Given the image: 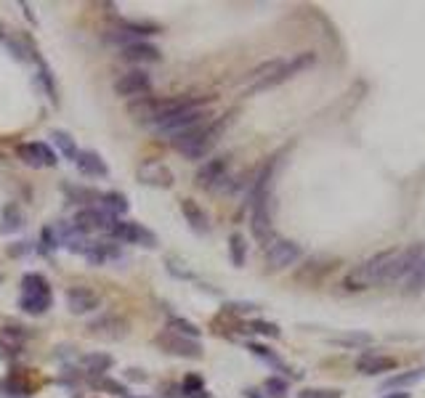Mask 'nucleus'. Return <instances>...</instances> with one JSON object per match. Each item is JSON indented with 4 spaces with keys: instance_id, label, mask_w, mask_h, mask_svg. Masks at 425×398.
Listing matches in <instances>:
<instances>
[{
    "instance_id": "1",
    "label": "nucleus",
    "mask_w": 425,
    "mask_h": 398,
    "mask_svg": "<svg viewBox=\"0 0 425 398\" xmlns=\"http://www.w3.org/2000/svg\"><path fill=\"white\" fill-rule=\"evenodd\" d=\"M272 173L274 167L266 165L263 173L258 176L253 192H250V229L253 236L260 244H272L274 242V226H272Z\"/></svg>"
},
{
    "instance_id": "2",
    "label": "nucleus",
    "mask_w": 425,
    "mask_h": 398,
    "mask_svg": "<svg viewBox=\"0 0 425 398\" xmlns=\"http://www.w3.org/2000/svg\"><path fill=\"white\" fill-rule=\"evenodd\" d=\"M228 122H231V115H224V117L212 119V122H202V125L192 128V131L178 133V135H173L170 141H173V147L178 149L183 157H189V160H202V157L210 154V149L221 141V135H224V131L228 128Z\"/></svg>"
},
{
    "instance_id": "3",
    "label": "nucleus",
    "mask_w": 425,
    "mask_h": 398,
    "mask_svg": "<svg viewBox=\"0 0 425 398\" xmlns=\"http://www.w3.org/2000/svg\"><path fill=\"white\" fill-rule=\"evenodd\" d=\"M314 61H317V53H314V51L295 53L292 59L282 61V67H279L272 77H266V80H260V83H256V85H250L247 93H260V90H269V88H274V85H282V83H288L290 77H295V74L306 72L308 67H314Z\"/></svg>"
},
{
    "instance_id": "4",
    "label": "nucleus",
    "mask_w": 425,
    "mask_h": 398,
    "mask_svg": "<svg viewBox=\"0 0 425 398\" xmlns=\"http://www.w3.org/2000/svg\"><path fill=\"white\" fill-rule=\"evenodd\" d=\"M425 263V244H410V247H399L394 258V271H391V284L394 281L412 279Z\"/></svg>"
},
{
    "instance_id": "5",
    "label": "nucleus",
    "mask_w": 425,
    "mask_h": 398,
    "mask_svg": "<svg viewBox=\"0 0 425 398\" xmlns=\"http://www.w3.org/2000/svg\"><path fill=\"white\" fill-rule=\"evenodd\" d=\"M208 117H210V112L205 106H194V109H183L178 115H170V117L160 119L154 125V131L165 133V135H178V133L192 131V128H197L202 122H208Z\"/></svg>"
},
{
    "instance_id": "6",
    "label": "nucleus",
    "mask_w": 425,
    "mask_h": 398,
    "mask_svg": "<svg viewBox=\"0 0 425 398\" xmlns=\"http://www.w3.org/2000/svg\"><path fill=\"white\" fill-rule=\"evenodd\" d=\"M88 335L96 340H104V342H117V340L128 338V319H122L120 313H99L88 324Z\"/></svg>"
},
{
    "instance_id": "7",
    "label": "nucleus",
    "mask_w": 425,
    "mask_h": 398,
    "mask_svg": "<svg viewBox=\"0 0 425 398\" xmlns=\"http://www.w3.org/2000/svg\"><path fill=\"white\" fill-rule=\"evenodd\" d=\"M303 258V247L292 239H274L272 244L266 247V263L272 271H282L290 268L292 263H298Z\"/></svg>"
},
{
    "instance_id": "8",
    "label": "nucleus",
    "mask_w": 425,
    "mask_h": 398,
    "mask_svg": "<svg viewBox=\"0 0 425 398\" xmlns=\"http://www.w3.org/2000/svg\"><path fill=\"white\" fill-rule=\"evenodd\" d=\"M154 342L170 356H178V358H192V361H197L202 358V345H199V340H189V338H181V335H176V332H170V329H162Z\"/></svg>"
},
{
    "instance_id": "9",
    "label": "nucleus",
    "mask_w": 425,
    "mask_h": 398,
    "mask_svg": "<svg viewBox=\"0 0 425 398\" xmlns=\"http://www.w3.org/2000/svg\"><path fill=\"white\" fill-rule=\"evenodd\" d=\"M109 236L117 239V242H125V244H141V247H149V250L157 247V236L147 226H141V223L115 221L112 229H109Z\"/></svg>"
},
{
    "instance_id": "10",
    "label": "nucleus",
    "mask_w": 425,
    "mask_h": 398,
    "mask_svg": "<svg viewBox=\"0 0 425 398\" xmlns=\"http://www.w3.org/2000/svg\"><path fill=\"white\" fill-rule=\"evenodd\" d=\"M152 90V74L147 72V69H131V72L120 74L117 80H115V93L120 96V99H141V96H147Z\"/></svg>"
},
{
    "instance_id": "11",
    "label": "nucleus",
    "mask_w": 425,
    "mask_h": 398,
    "mask_svg": "<svg viewBox=\"0 0 425 398\" xmlns=\"http://www.w3.org/2000/svg\"><path fill=\"white\" fill-rule=\"evenodd\" d=\"M16 157L27 167H56L59 157L56 151L43 144V141H30V144H19L16 147Z\"/></svg>"
},
{
    "instance_id": "12",
    "label": "nucleus",
    "mask_w": 425,
    "mask_h": 398,
    "mask_svg": "<svg viewBox=\"0 0 425 398\" xmlns=\"http://www.w3.org/2000/svg\"><path fill=\"white\" fill-rule=\"evenodd\" d=\"M136 176L141 183L154 186V189H170V186L176 183L173 170H170L165 163H160V160H147V163H141L136 170Z\"/></svg>"
},
{
    "instance_id": "13",
    "label": "nucleus",
    "mask_w": 425,
    "mask_h": 398,
    "mask_svg": "<svg viewBox=\"0 0 425 398\" xmlns=\"http://www.w3.org/2000/svg\"><path fill=\"white\" fill-rule=\"evenodd\" d=\"M117 221V218H112L109 213H104L101 207H85V210H80L75 215V226L80 234H88V231H101V234H109V229H112V223Z\"/></svg>"
},
{
    "instance_id": "14",
    "label": "nucleus",
    "mask_w": 425,
    "mask_h": 398,
    "mask_svg": "<svg viewBox=\"0 0 425 398\" xmlns=\"http://www.w3.org/2000/svg\"><path fill=\"white\" fill-rule=\"evenodd\" d=\"M99 306H101V297L96 295L91 287L77 284V287H69V290H67V308H69V313L83 316V313L99 310Z\"/></svg>"
},
{
    "instance_id": "15",
    "label": "nucleus",
    "mask_w": 425,
    "mask_h": 398,
    "mask_svg": "<svg viewBox=\"0 0 425 398\" xmlns=\"http://www.w3.org/2000/svg\"><path fill=\"white\" fill-rule=\"evenodd\" d=\"M226 170H228L226 157H215V160H208L199 167L194 181H197L199 189H215L221 181H226Z\"/></svg>"
},
{
    "instance_id": "16",
    "label": "nucleus",
    "mask_w": 425,
    "mask_h": 398,
    "mask_svg": "<svg viewBox=\"0 0 425 398\" xmlns=\"http://www.w3.org/2000/svg\"><path fill=\"white\" fill-rule=\"evenodd\" d=\"M80 255H83L91 265H104L106 260H120L122 258L120 250H117L112 242H88V239L83 242Z\"/></svg>"
},
{
    "instance_id": "17",
    "label": "nucleus",
    "mask_w": 425,
    "mask_h": 398,
    "mask_svg": "<svg viewBox=\"0 0 425 398\" xmlns=\"http://www.w3.org/2000/svg\"><path fill=\"white\" fill-rule=\"evenodd\" d=\"M120 56L125 61H133V64H152V61H160L162 53L160 48L147 40H138V43H131V45H122Z\"/></svg>"
},
{
    "instance_id": "18",
    "label": "nucleus",
    "mask_w": 425,
    "mask_h": 398,
    "mask_svg": "<svg viewBox=\"0 0 425 398\" xmlns=\"http://www.w3.org/2000/svg\"><path fill=\"white\" fill-rule=\"evenodd\" d=\"M356 369H359L362 374H383V372L396 369V358L375 354V351H365V354L356 358Z\"/></svg>"
},
{
    "instance_id": "19",
    "label": "nucleus",
    "mask_w": 425,
    "mask_h": 398,
    "mask_svg": "<svg viewBox=\"0 0 425 398\" xmlns=\"http://www.w3.org/2000/svg\"><path fill=\"white\" fill-rule=\"evenodd\" d=\"M77 170L83 173V176L88 178H106L109 176V167H106L104 157L99 154V151H91V149H85V151H80L77 154Z\"/></svg>"
},
{
    "instance_id": "20",
    "label": "nucleus",
    "mask_w": 425,
    "mask_h": 398,
    "mask_svg": "<svg viewBox=\"0 0 425 398\" xmlns=\"http://www.w3.org/2000/svg\"><path fill=\"white\" fill-rule=\"evenodd\" d=\"M181 215L186 218L189 229H192L194 234H208V229H210V218H208L205 207L199 205V202H194V199H183Z\"/></svg>"
},
{
    "instance_id": "21",
    "label": "nucleus",
    "mask_w": 425,
    "mask_h": 398,
    "mask_svg": "<svg viewBox=\"0 0 425 398\" xmlns=\"http://www.w3.org/2000/svg\"><path fill=\"white\" fill-rule=\"evenodd\" d=\"M53 303V295L51 292H22L19 297V308L24 313H32V316H43Z\"/></svg>"
},
{
    "instance_id": "22",
    "label": "nucleus",
    "mask_w": 425,
    "mask_h": 398,
    "mask_svg": "<svg viewBox=\"0 0 425 398\" xmlns=\"http://www.w3.org/2000/svg\"><path fill=\"white\" fill-rule=\"evenodd\" d=\"M24 223H27V218H24V210L16 205V202H11V205H6L3 210H0V231H3V234L22 231V229H24Z\"/></svg>"
},
{
    "instance_id": "23",
    "label": "nucleus",
    "mask_w": 425,
    "mask_h": 398,
    "mask_svg": "<svg viewBox=\"0 0 425 398\" xmlns=\"http://www.w3.org/2000/svg\"><path fill=\"white\" fill-rule=\"evenodd\" d=\"M99 205H101V210L109 213L112 218H120V215H125V213L131 210L128 197H125L122 192H104L101 197H99Z\"/></svg>"
},
{
    "instance_id": "24",
    "label": "nucleus",
    "mask_w": 425,
    "mask_h": 398,
    "mask_svg": "<svg viewBox=\"0 0 425 398\" xmlns=\"http://www.w3.org/2000/svg\"><path fill=\"white\" fill-rule=\"evenodd\" d=\"M27 338H30V332L19 324L3 326V329H0V345L8 348V351H14V354L16 351H22V345L27 342Z\"/></svg>"
},
{
    "instance_id": "25",
    "label": "nucleus",
    "mask_w": 425,
    "mask_h": 398,
    "mask_svg": "<svg viewBox=\"0 0 425 398\" xmlns=\"http://www.w3.org/2000/svg\"><path fill=\"white\" fill-rule=\"evenodd\" d=\"M51 141H53V147L59 149V154L64 160H69V163H75L77 154H80V149H77L75 138L69 135L67 131H51Z\"/></svg>"
},
{
    "instance_id": "26",
    "label": "nucleus",
    "mask_w": 425,
    "mask_h": 398,
    "mask_svg": "<svg viewBox=\"0 0 425 398\" xmlns=\"http://www.w3.org/2000/svg\"><path fill=\"white\" fill-rule=\"evenodd\" d=\"M247 351H250L253 356H258L260 361H266L269 367L279 369V372H292V369H290L288 364L279 358V356L274 354L272 348H266V345H260V342H247ZM292 374H295V372H292Z\"/></svg>"
},
{
    "instance_id": "27",
    "label": "nucleus",
    "mask_w": 425,
    "mask_h": 398,
    "mask_svg": "<svg viewBox=\"0 0 425 398\" xmlns=\"http://www.w3.org/2000/svg\"><path fill=\"white\" fill-rule=\"evenodd\" d=\"M112 364H115V358L109 354H88L83 358V369H85L88 374H93V377H101L104 372L112 369Z\"/></svg>"
},
{
    "instance_id": "28",
    "label": "nucleus",
    "mask_w": 425,
    "mask_h": 398,
    "mask_svg": "<svg viewBox=\"0 0 425 398\" xmlns=\"http://www.w3.org/2000/svg\"><path fill=\"white\" fill-rule=\"evenodd\" d=\"M0 390L6 393V396H30L32 388L30 383L19 374V372H14V374H8L6 380H3V385H0Z\"/></svg>"
},
{
    "instance_id": "29",
    "label": "nucleus",
    "mask_w": 425,
    "mask_h": 398,
    "mask_svg": "<svg viewBox=\"0 0 425 398\" xmlns=\"http://www.w3.org/2000/svg\"><path fill=\"white\" fill-rule=\"evenodd\" d=\"M425 377V367H417V369H410V372H401V374H394V377H388L383 388L385 390H391V388H407V385H415L417 380H423Z\"/></svg>"
},
{
    "instance_id": "30",
    "label": "nucleus",
    "mask_w": 425,
    "mask_h": 398,
    "mask_svg": "<svg viewBox=\"0 0 425 398\" xmlns=\"http://www.w3.org/2000/svg\"><path fill=\"white\" fill-rule=\"evenodd\" d=\"M167 329L176 332V335H181V338H189V340H199V335H202V329H199L194 322H189V319H178V316H173V319L167 322Z\"/></svg>"
},
{
    "instance_id": "31",
    "label": "nucleus",
    "mask_w": 425,
    "mask_h": 398,
    "mask_svg": "<svg viewBox=\"0 0 425 398\" xmlns=\"http://www.w3.org/2000/svg\"><path fill=\"white\" fill-rule=\"evenodd\" d=\"M228 255H231V263L237 268H242L247 260V239L242 234H231L228 239Z\"/></svg>"
},
{
    "instance_id": "32",
    "label": "nucleus",
    "mask_w": 425,
    "mask_h": 398,
    "mask_svg": "<svg viewBox=\"0 0 425 398\" xmlns=\"http://www.w3.org/2000/svg\"><path fill=\"white\" fill-rule=\"evenodd\" d=\"M181 393H183L186 398H210V393L205 390V383L199 380L197 374H189V377L183 380Z\"/></svg>"
},
{
    "instance_id": "33",
    "label": "nucleus",
    "mask_w": 425,
    "mask_h": 398,
    "mask_svg": "<svg viewBox=\"0 0 425 398\" xmlns=\"http://www.w3.org/2000/svg\"><path fill=\"white\" fill-rule=\"evenodd\" d=\"M22 292H51V284H48V279L43 274H24Z\"/></svg>"
},
{
    "instance_id": "34",
    "label": "nucleus",
    "mask_w": 425,
    "mask_h": 398,
    "mask_svg": "<svg viewBox=\"0 0 425 398\" xmlns=\"http://www.w3.org/2000/svg\"><path fill=\"white\" fill-rule=\"evenodd\" d=\"M263 390H266V398H285L290 390L288 380H282V377H269L266 383H263Z\"/></svg>"
},
{
    "instance_id": "35",
    "label": "nucleus",
    "mask_w": 425,
    "mask_h": 398,
    "mask_svg": "<svg viewBox=\"0 0 425 398\" xmlns=\"http://www.w3.org/2000/svg\"><path fill=\"white\" fill-rule=\"evenodd\" d=\"M64 192H67V197H69L72 202H99V197H101L99 192L83 189V186H64Z\"/></svg>"
},
{
    "instance_id": "36",
    "label": "nucleus",
    "mask_w": 425,
    "mask_h": 398,
    "mask_svg": "<svg viewBox=\"0 0 425 398\" xmlns=\"http://www.w3.org/2000/svg\"><path fill=\"white\" fill-rule=\"evenodd\" d=\"M247 329L256 332V335H263V338H279V335H282L279 326L274 324V322H263V319H253V322H247Z\"/></svg>"
},
{
    "instance_id": "37",
    "label": "nucleus",
    "mask_w": 425,
    "mask_h": 398,
    "mask_svg": "<svg viewBox=\"0 0 425 398\" xmlns=\"http://www.w3.org/2000/svg\"><path fill=\"white\" fill-rule=\"evenodd\" d=\"M96 388H101V390H109L112 396H120V398H128L131 396V390L125 388L122 383H117V380H109V377H96Z\"/></svg>"
},
{
    "instance_id": "38",
    "label": "nucleus",
    "mask_w": 425,
    "mask_h": 398,
    "mask_svg": "<svg viewBox=\"0 0 425 398\" xmlns=\"http://www.w3.org/2000/svg\"><path fill=\"white\" fill-rule=\"evenodd\" d=\"M298 398H343V393L335 388H306L298 393Z\"/></svg>"
},
{
    "instance_id": "39",
    "label": "nucleus",
    "mask_w": 425,
    "mask_h": 398,
    "mask_svg": "<svg viewBox=\"0 0 425 398\" xmlns=\"http://www.w3.org/2000/svg\"><path fill=\"white\" fill-rule=\"evenodd\" d=\"M226 310H231V313H253V310H258V306L256 303H228Z\"/></svg>"
},
{
    "instance_id": "40",
    "label": "nucleus",
    "mask_w": 425,
    "mask_h": 398,
    "mask_svg": "<svg viewBox=\"0 0 425 398\" xmlns=\"http://www.w3.org/2000/svg\"><path fill=\"white\" fill-rule=\"evenodd\" d=\"M125 377H128V380H136V383H147V380H149V377H147L141 369H128V372H125Z\"/></svg>"
},
{
    "instance_id": "41",
    "label": "nucleus",
    "mask_w": 425,
    "mask_h": 398,
    "mask_svg": "<svg viewBox=\"0 0 425 398\" xmlns=\"http://www.w3.org/2000/svg\"><path fill=\"white\" fill-rule=\"evenodd\" d=\"M412 284H415L412 290H420V287L425 284V263H423V268H420V271H417V274L412 276Z\"/></svg>"
},
{
    "instance_id": "42",
    "label": "nucleus",
    "mask_w": 425,
    "mask_h": 398,
    "mask_svg": "<svg viewBox=\"0 0 425 398\" xmlns=\"http://www.w3.org/2000/svg\"><path fill=\"white\" fill-rule=\"evenodd\" d=\"M244 398H266L263 393H260L258 388H244V393H242Z\"/></svg>"
},
{
    "instance_id": "43",
    "label": "nucleus",
    "mask_w": 425,
    "mask_h": 398,
    "mask_svg": "<svg viewBox=\"0 0 425 398\" xmlns=\"http://www.w3.org/2000/svg\"><path fill=\"white\" fill-rule=\"evenodd\" d=\"M380 398H412V393L401 390V393H385V396H380Z\"/></svg>"
},
{
    "instance_id": "44",
    "label": "nucleus",
    "mask_w": 425,
    "mask_h": 398,
    "mask_svg": "<svg viewBox=\"0 0 425 398\" xmlns=\"http://www.w3.org/2000/svg\"><path fill=\"white\" fill-rule=\"evenodd\" d=\"M128 398H138V396H133V393H131V396H128ZM141 398H144V396H141Z\"/></svg>"
}]
</instances>
